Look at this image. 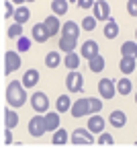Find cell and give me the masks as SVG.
<instances>
[{
	"label": "cell",
	"mask_w": 137,
	"mask_h": 148,
	"mask_svg": "<svg viewBox=\"0 0 137 148\" xmlns=\"http://www.w3.org/2000/svg\"><path fill=\"white\" fill-rule=\"evenodd\" d=\"M27 86L23 84V80H10L6 86V101L10 107H23L27 101Z\"/></svg>",
	"instance_id": "6da1fadb"
},
{
	"label": "cell",
	"mask_w": 137,
	"mask_h": 148,
	"mask_svg": "<svg viewBox=\"0 0 137 148\" xmlns=\"http://www.w3.org/2000/svg\"><path fill=\"white\" fill-rule=\"evenodd\" d=\"M70 142H72L74 146H90V144H94L96 140H94V134L90 132L88 127H78V130H74Z\"/></svg>",
	"instance_id": "7a4b0ae2"
},
{
	"label": "cell",
	"mask_w": 137,
	"mask_h": 148,
	"mask_svg": "<svg viewBox=\"0 0 137 148\" xmlns=\"http://www.w3.org/2000/svg\"><path fill=\"white\" fill-rule=\"evenodd\" d=\"M47 132V125H45V115L43 113H37L35 117L29 119V134L33 138H41Z\"/></svg>",
	"instance_id": "3957f363"
},
{
	"label": "cell",
	"mask_w": 137,
	"mask_h": 148,
	"mask_svg": "<svg viewBox=\"0 0 137 148\" xmlns=\"http://www.w3.org/2000/svg\"><path fill=\"white\" fill-rule=\"evenodd\" d=\"M84 86V76L78 70H70V74L66 76V88L70 92H82Z\"/></svg>",
	"instance_id": "277c9868"
},
{
	"label": "cell",
	"mask_w": 137,
	"mask_h": 148,
	"mask_svg": "<svg viewBox=\"0 0 137 148\" xmlns=\"http://www.w3.org/2000/svg\"><path fill=\"white\" fill-rule=\"evenodd\" d=\"M29 101H31V107L35 109V113H47V109H49V99H47L45 92H41V90L33 92Z\"/></svg>",
	"instance_id": "5b68a950"
},
{
	"label": "cell",
	"mask_w": 137,
	"mask_h": 148,
	"mask_svg": "<svg viewBox=\"0 0 137 148\" xmlns=\"http://www.w3.org/2000/svg\"><path fill=\"white\" fill-rule=\"evenodd\" d=\"M98 95L106 101H111L117 95V82L113 78H100L98 80Z\"/></svg>",
	"instance_id": "8992f818"
},
{
	"label": "cell",
	"mask_w": 137,
	"mask_h": 148,
	"mask_svg": "<svg viewBox=\"0 0 137 148\" xmlns=\"http://www.w3.org/2000/svg\"><path fill=\"white\" fill-rule=\"evenodd\" d=\"M92 14L96 16V21L106 23L111 18V4L106 2V0H96L94 6H92Z\"/></svg>",
	"instance_id": "52a82bcc"
},
{
	"label": "cell",
	"mask_w": 137,
	"mask_h": 148,
	"mask_svg": "<svg viewBox=\"0 0 137 148\" xmlns=\"http://www.w3.org/2000/svg\"><path fill=\"white\" fill-rule=\"evenodd\" d=\"M21 51H6L4 53V74H12L21 68Z\"/></svg>",
	"instance_id": "ba28073f"
},
{
	"label": "cell",
	"mask_w": 137,
	"mask_h": 148,
	"mask_svg": "<svg viewBox=\"0 0 137 148\" xmlns=\"http://www.w3.org/2000/svg\"><path fill=\"white\" fill-rule=\"evenodd\" d=\"M70 113H72V117H76V119H78V117H84V115H90L88 99H78V101H74Z\"/></svg>",
	"instance_id": "9c48e42d"
},
{
	"label": "cell",
	"mask_w": 137,
	"mask_h": 148,
	"mask_svg": "<svg viewBox=\"0 0 137 148\" xmlns=\"http://www.w3.org/2000/svg\"><path fill=\"white\" fill-rule=\"evenodd\" d=\"M43 23H45V29H47L49 37H57V33H62V23H60V16L57 14H49Z\"/></svg>",
	"instance_id": "30bf717a"
},
{
	"label": "cell",
	"mask_w": 137,
	"mask_h": 148,
	"mask_svg": "<svg viewBox=\"0 0 137 148\" xmlns=\"http://www.w3.org/2000/svg\"><path fill=\"white\" fill-rule=\"evenodd\" d=\"M31 37H33V41H37V43H45V41L49 39V33H47V29H45V23H37V25H33Z\"/></svg>",
	"instance_id": "8fae6325"
},
{
	"label": "cell",
	"mask_w": 137,
	"mask_h": 148,
	"mask_svg": "<svg viewBox=\"0 0 137 148\" xmlns=\"http://www.w3.org/2000/svg\"><path fill=\"white\" fill-rule=\"evenodd\" d=\"M62 35L78 41V37H80V25H78V23H74V21L64 23V25H62Z\"/></svg>",
	"instance_id": "7c38bea8"
},
{
	"label": "cell",
	"mask_w": 137,
	"mask_h": 148,
	"mask_svg": "<svg viewBox=\"0 0 137 148\" xmlns=\"http://www.w3.org/2000/svg\"><path fill=\"white\" fill-rule=\"evenodd\" d=\"M80 56H82V58H86V60L94 58V56H98V43H96L94 39L84 41V45H82V49H80Z\"/></svg>",
	"instance_id": "4fadbf2b"
},
{
	"label": "cell",
	"mask_w": 137,
	"mask_h": 148,
	"mask_svg": "<svg viewBox=\"0 0 137 148\" xmlns=\"http://www.w3.org/2000/svg\"><path fill=\"white\" fill-rule=\"evenodd\" d=\"M45 115V125H47V132H55L57 127H60V111H47V113H43Z\"/></svg>",
	"instance_id": "5bb4252c"
},
{
	"label": "cell",
	"mask_w": 137,
	"mask_h": 148,
	"mask_svg": "<svg viewBox=\"0 0 137 148\" xmlns=\"http://www.w3.org/2000/svg\"><path fill=\"white\" fill-rule=\"evenodd\" d=\"M88 130H90L92 134H100V132H104V119H102L98 113H92L90 119H88Z\"/></svg>",
	"instance_id": "9a60e30c"
},
{
	"label": "cell",
	"mask_w": 137,
	"mask_h": 148,
	"mask_svg": "<svg viewBox=\"0 0 137 148\" xmlns=\"http://www.w3.org/2000/svg\"><path fill=\"white\" fill-rule=\"evenodd\" d=\"M109 123H111V125H115V127H123V125L127 123V115L123 113L121 109H115L113 113L109 115Z\"/></svg>",
	"instance_id": "2e32d148"
},
{
	"label": "cell",
	"mask_w": 137,
	"mask_h": 148,
	"mask_svg": "<svg viewBox=\"0 0 137 148\" xmlns=\"http://www.w3.org/2000/svg\"><path fill=\"white\" fill-rule=\"evenodd\" d=\"M39 76H41V74H39L35 68H31V70H27V72L23 74V84H25L27 88H33V86L39 82Z\"/></svg>",
	"instance_id": "e0dca14e"
},
{
	"label": "cell",
	"mask_w": 137,
	"mask_h": 148,
	"mask_svg": "<svg viewBox=\"0 0 137 148\" xmlns=\"http://www.w3.org/2000/svg\"><path fill=\"white\" fill-rule=\"evenodd\" d=\"M14 23H21V25H25L29 18H31V10L25 6V4H21V6H16V10H14Z\"/></svg>",
	"instance_id": "ac0fdd59"
},
{
	"label": "cell",
	"mask_w": 137,
	"mask_h": 148,
	"mask_svg": "<svg viewBox=\"0 0 137 148\" xmlns=\"http://www.w3.org/2000/svg\"><path fill=\"white\" fill-rule=\"evenodd\" d=\"M104 66H106V62H104V58H102L100 53L88 60V68H90V72H94V74L102 72V70H104Z\"/></svg>",
	"instance_id": "d6986e66"
},
{
	"label": "cell",
	"mask_w": 137,
	"mask_h": 148,
	"mask_svg": "<svg viewBox=\"0 0 137 148\" xmlns=\"http://www.w3.org/2000/svg\"><path fill=\"white\" fill-rule=\"evenodd\" d=\"M102 33H104L106 39H115V37L119 35V23L113 21V18H109L106 25H104V29H102Z\"/></svg>",
	"instance_id": "ffe728a7"
},
{
	"label": "cell",
	"mask_w": 137,
	"mask_h": 148,
	"mask_svg": "<svg viewBox=\"0 0 137 148\" xmlns=\"http://www.w3.org/2000/svg\"><path fill=\"white\" fill-rule=\"evenodd\" d=\"M119 70L123 74H131L135 70V58H133V56H123L121 62H119Z\"/></svg>",
	"instance_id": "44dd1931"
},
{
	"label": "cell",
	"mask_w": 137,
	"mask_h": 148,
	"mask_svg": "<svg viewBox=\"0 0 137 148\" xmlns=\"http://www.w3.org/2000/svg\"><path fill=\"white\" fill-rule=\"evenodd\" d=\"M4 125L10 127V130L18 125V113H16L14 109H8V107L4 109Z\"/></svg>",
	"instance_id": "7402d4cb"
},
{
	"label": "cell",
	"mask_w": 137,
	"mask_h": 148,
	"mask_svg": "<svg viewBox=\"0 0 137 148\" xmlns=\"http://www.w3.org/2000/svg\"><path fill=\"white\" fill-rule=\"evenodd\" d=\"M64 66H66L68 70H78V66H80V56H78L76 51L66 53V58H64Z\"/></svg>",
	"instance_id": "603a6c76"
},
{
	"label": "cell",
	"mask_w": 137,
	"mask_h": 148,
	"mask_svg": "<svg viewBox=\"0 0 137 148\" xmlns=\"http://www.w3.org/2000/svg\"><path fill=\"white\" fill-rule=\"evenodd\" d=\"M55 109L60 111V113H66V111H70V109H72V99H70V95H60V97H57Z\"/></svg>",
	"instance_id": "cb8c5ba5"
},
{
	"label": "cell",
	"mask_w": 137,
	"mask_h": 148,
	"mask_svg": "<svg viewBox=\"0 0 137 148\" xmlns=\"http://www.w3.org/2000/svg\"><path fill=\"white\" fill-rule=\"evenodd\" d=\"M133 90V82L127 78V76H123L121 80H117V92H119V95H129V92Z\"/></svg>",
	"instance_id": "d4e9b609"
},
{
	"label": "cell",
	"mask_w": 137,
	"mask_h": 148,
	"mask_svg": "<svg viewBox=\"0 0 137 148\" xmlns=\"http://www.w3.org/2000/svg\"><path fill=\"white\" fill-rule=\"evenodd\" d=\"M68 0H53L51 2V12L53 14H57V16H64L66 12H68Z\"/></svg>",
	"instance_id": "484cf974"
},
{
	"label": "cell",
	"mask_w": 137,
	"mask_h": 148,
	"mask_svg": "<svg viewBox=\"0 0 137 148\" xmlns=\"http://www.w3.org/2000/svg\"><path fill=\"white\" fill-rule=\"evenodd\" d=\"M68 142V132L64 127H57L55 132H53V138H51V144L53 146H64Z\"/></svg>",
	"instance_id": "4316f807"
},
{
	"label": "cell",
	"mask_w": 137,
	"mask_h": 148,
	"mask_svg": "<svg viewBox=\"0 0 137 148\" xmlns=\"http://www.w3.org/2000/svg\"><path fill=\"white\" fill-rule=\"evenodd\" d=\"M62 62H64V60H62V56L57 53V51H49V53L45 56V66H47V68H51V70H53V68H57Z\"/></svg>",
	"instance_id": "83f0119b"
},
{
	"label": "cell",
	"mask_w": 137,
	"mask_h": 148,
	"mask_svg": "<svg viewBox=\"0 0 137 148\" xmlns=\"http://www.w3.org/2000/svg\"><path fill=\"white\" fill-rule=\"evenodd\" d=\"M60 49L64 51V53H70V51H74L76 49V39H70V37H60Z\"/></svg>",
	"instance_id": "f1b7e54d"
},
{
	"label": "cell",
	"mask_w": 137,
	"mask_h": 148,
	"mask_svg": "<svg viewBox=\"0 0 137 148\" xmlns=\"http://www.w3.org/2000/svg\"><path fill=\"white\" fill-rule=\"evenodd\" d=\"M121 56H133V58H137V43L135 41H125L121 45Z\"/></svg>",
	"instance_id": "f546056e"
},
{
	"label": "cell",
	"mask_w": 137,
	"mask_h": 148,
	"mask_svg": "<svg viewBox=\"0 0 137 148\" xmlns=\"http://www.w3.org/2000/svg\"><path fill=\"white\" fill-rule=\"evenodd\" d=\"M31 49V39L29 37H25V35H21L16 39V51H21V53H27Z\"/></svg>",
	"instance_id": "4dcf8cb0"
},
{
	"label": "cell",
	"mask_w": 137,
	"mask_h": 148,
	"mask_svg": "<svg viewBox=\"0 0 137 148\" xmlns=\"http://www.w3.org/2000/svg\"><path fill=\"white\" fill-rule=\"evenodd\" d=\"M88 109H90V115H92V113H100V109H102V97H100V99L90 97V99H88Z\"/></svg>",
	"instance_id": "1f68e13d"
},
{
	"label": "cell",
	"mask_w": 137,
	"mask_h": 148,
	"mask_svg": "<svg viewBox=\"0 0 137 148\" xmlns=\"http://www.w3.org/2000/svg\"><path fill=\"white\" fill-rule=\"evenodd\" d=\"M6 35H8V39H18V37L23 35V25H21V23H14V25H10Z\"/></svg>",
	"instance_id": "d6a6232c"
},
{
	"label": "cell",
	"mask_w": 137,
	"mask_h": 148,
	"mask_svg": "<svg viewBox=\"0 0 137 148\" xmlns=\"http://www.w3.org/2000/svg\"><path fill=\"white\" fill-rule=\"evenodd\" d=\"M96 144H98V146H113V144H115V140H113V136H111V134L100 132V134H98V140H96Z\"/></svg>",
	"instance_id": "836d02e7"
},
{
	"label": "cell",
	"mask_w": 137,
	"mask_h": 148,
	"mask_svg": "<svg viewBox=\"0 0 137 148\" xmlns=\"http://www.w3.org/2000/svg\"><path fill=\"white\" fill-rule=\"evenodd\" d=\"M82 29H84V31H94V29H96V16H94V14L82 18Z\"/></svg>",
	"instance_id": "e575fe53"
},
{
	"label": "cell",
	"mask_w": 137,
	"mask_h": 148,
	"mask_svg": "<svg viewBox=\"0 0 137 148\" xmlns=\"http://www.w3.org/2000/svg\"><path fill=\"white\" fill-rule=\"evenodd\" d=\"M2 8H4V18H10V16H14V2H12V0H10V2H8V0H4V2H2Z\"/></svg>",
	"instance_id": "d590c367"
},
{
	"label": "cell",
	"mask_w": 137,
	"mask_h": 148,
	"mask_svg": "<svg viewBox=\"0 0 137 148\" xmlns=\"http://www.w3.org/2000/svg\"><path fill=\"white\" fill-rule=\"evenodd\" d=\"M127 12L129 16H137V0H127Z\"/></svg>",
	"instance_id": "8d00e7d4"
},
{
	"label": "cell",
	"mask_w": 137,
	"mask_h": 148,
	"mask_svg": "<svg viewBox=\"0 0 137 148\" xmlns=\"http://www.w3.org/2000/svg\"><path fill=\"white\" fill-rule=\"evenodd\" d=\"M12 142H14L12 132H10V127H6V130H4V146H10Z\"/></svg>",
	"instance_id": "74e56055"
},
{
	"label": "cell",
	"mask_w": 137,
	"mask_h": 148,
	"mask_svg": "<svg viewBox=\"0 0 137 148\" xmlns=\"http://www.w3.org/2000/svg\"><path fill=\"white\" fill-rule=\"evenodd\" d=\"M96 0H78V6L80 8H92Z\"/></svg>",
	"instance_id": "f35d334b"
},
{
	"label": "cell",
	"mask_w": 137,
	"mask_h": 148,
	"mask_svg": "<svg viewBox=\"0 0 137 148\" xmlns=\"http://www.w3.org/2000/svg\"><path fill=\"white\" fill-rule=\"evenodd\" d=\"M12 2H14L16 6H21V4H25V2H27V0H12Z\"/></svg>",
	"instance_id": "ab89813d"
},
{
	"label": "cell",
	"mask_w": 137,
	"mask_h": 148,
	"mask_svg": "<svg viewBox=\"0 0 137 148\" xmlns=\"http://www.w3.org/2000/svg\"><path fill=\"white\" fill-rule=\"evenodd\" d=\"M135 103H137V90H135Z\"/></svg>",
	"instance_id": "60d3db41"
},
{
	"label": "cell",
	"mask_w": 137,
	"mask_h": 148,
	"mask_svg": "<svg viewBox=\"0 0 137 148\" xmlns=\"http://www.w3.org/2000/svg\"><path fill=\"white\" fill-rule=\"evenodd\" d=\"M68 2H78V0H68Z\"/></svg>",
	"instance_id": "b9f144b4"
},
{
	"label": "cell",
	"mask_w": 137,
	"mask_h": 148,
	"mask_svg": "<svg viewBox=\"0 0 137 148\" xmlns=\"http://www.w3.org/2000/svg\"><path fill=\"white\" fill-rule=\"evenodd\" d=\"M135 39H137V29H135Z\"/></svg>",
	"instance_id": "7bdbcfd3"
},
{
	"label": "cell",
	"mask_w": 137,
	"mask_h": 148,
	"mask_svg": "<svg viewBox=\"0 0 137 148\" xmlns=\"http://www.w3.org/2000/svg\"><path fill=\"white\" fill-rule=\"evenodd\" d=\"M27 2H35V0H27Z\"/></svg>",
	"instance_id": "ee69618b"
},
{
	"label": "cell",
	"mask_w": 137,
	"mask_h": 148,
	"mask_svg": "<svg viewBox=\"0 0 137 148\" xmlns=\"http://www.w3.org/2000/svg\"><path fill=\"white\" fill-rule=\"evenodd\" d=\"M135 146H137V140H135Z\"/></svg>",
	"instance_id": "f6af8a7d"
}]
</instances>
